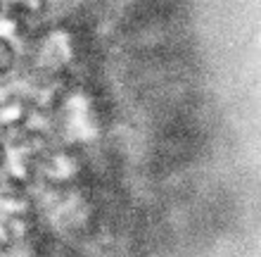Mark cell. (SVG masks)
I'll return each instance as SVG.
<instances>
[{"label": "cell", "instance_id": "cell-1", "mask_svg": "<svg viewBox=\"0 0 261 257\" xmlns=\"http://www.w3.org/2000/svg\"><path fill=\"white\" fill-rule=\"evenodd\" d=\"M17 62H19V53L14 43L7 36H0V84L10 81V77L17 72Z\"/></svg>", "mask_w": 261, "mask_h": 257}, {"label": "cell", "instance_id": "cell-2", "mask_svg": "<svg viewBox=\"0 0 261 257\" xmlns=\"http://www.w3.org/2000/svg\"><path fill=\"white\" fill-rule=\"evenodd\" d=\"M10 155H12V150L7 148V143L3 138H0V172L10 165Z\"/></svg>", "mask_w": 261, "mask_h": 257}, {"label": "cell", "instance_id": "cell-3", "mask_svg": "<svg viewBox=\"0 0 261 257\" xmlns=\"http://www.w3.org/2000/svg\"><path fill=\"white\" fill-rule=\"evenodd\" d=\"M0 17H3V3H0Z\"/></svg>", "mask_w": 261, "mask_h": 257}]
</instances>
